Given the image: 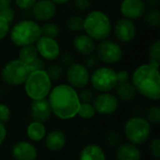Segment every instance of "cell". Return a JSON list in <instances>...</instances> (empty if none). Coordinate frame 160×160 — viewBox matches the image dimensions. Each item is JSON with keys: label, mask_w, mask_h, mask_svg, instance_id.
<instances>
[{"label": "cell", "mask_w": 160, "mask_h": 160, "mask_svg": "<svg viewBox=\"0 0 160 160\" xmlns=\"http://www.w3.org/2000/svg\"><path fill=\"white\" fill-rule=\"evenodd\" d=\"M150 152L158 159L160 158V141L158 138L154 139L150 143Z\"/></svg>", "instance_id": "cell-38"}, {"label": "cell", "mask_w": 160, "mask_h": 160, "mask_svg": "<svg viewBox=\"0 0 160 160\" xmlns=\"http://www.w3.org/2000/svg\"><path fill=\"white\" fill-rule=\"evenodd\" d=\"M31 8L34 18L38 22H48L56 13V5L52 0H38Z\"/></svg>", "instance_id": "cell-13"}, {"label": "cell", "mask_w": 160, "mask_h": 160, "mask_svg": "<svg viewBox=\"0 0 160 160\" xmlns=\"http://www.w3.org/2000/svg\"><path fill=\"white\" fill-rule=\"evenodd\" d=\"M48 101L52 112L62 120L74 118L81 104L76 89L69 84H59L52 88Z\"/></svg>", "instance_id": "cell-1"}, {"label": "cell", "mask_w": 160, "mask_h": 160, "mask_svg": "<svg viewBox=\"0 0 160 160\" xmlns=\"http://www.w3.org/2000/svg\"><path fill=\"white\" fill-rule=\"evenodd\" d=\"M80 101L81 102H84V103H93L95 98H96V94L95 92L90 89V88H82L81 92L78 94Z\"/></svg>", "instance_id": "cell-33"}, {"label": "cell", "mask_w": 160, "mask_h": 160, "mask_svg": "<svg viewBox=\"0 0 160 160\" xmlns=\"http://www.w3.org/2000/svg\"><path fill=\"white\" fill-rule=\"evenodd\" d=\"M145 5L150 7V8H156V7L158 6L159 0H143Z\"/></svg>", "instance_id": "cell-46"}, {"label": "cell", "mask_w": 160, "mask_h": 160, "mask_svg": "<svg viewBox=\"0 0 160 160\" xmlns=\"http://www.w3.org/2000/svg\"><path fill=\"white\" fill-rule=\"evenodd\" d=\"M79 160H107L100 146L98 144H88L80 153Z\"/></svg>", "instance_id": "cell-21"}, {"label": "cell", "mask_w": 160, "mask_h": 160, "mask_svg": "<svg viewBox=\"0 0 160 160\" xmlns=\"http://www.w3.org/2000/svg\"><path fill=\"white\" fill-rule=\"evenodd\" d=\"M158 67L150 63L139 66L132 74V84L142 96L151 99H160V75Z\"/></svg>", "instance_id": "cell-2"}, {"label": "cell", "mask_w": 160, "mask_h": 160, "mask_svg": "<svg viewBox=\"0 0 160 160\" xmlns=\"http://www.w3.org/2000/svg\"><path fill=\"white\" fill-rule=\"evenodd\" d=\"M92 104L96 112L103 115H110L116 112L119 101L116 96L109 92H105L96 96Z\"/></svg>", "instance_id": "cell-11"}, {"label": "cell", "mask_w": 160, "mask_h": 160, "mask_svg": "<svg viewBox=\"0 0 160 160\" xmlns=\"http://www.w3.org/2000/svg\"><path fill=\"white\" fill-rule=\"evenodd\" d=\"M96 43L95 40L87 36L86 34H81L74 38L73 39V47L74 49L82 55H89L95 52L96 51Z\"/></svg>", "instance_id": "cell-18"}, {"label": "cell", "mask_w": 160, "mask_h": 160, "mask_svg": "<svg viewBox=\"0 0 160 160\" xmlns=\"http://www.w3.org/2000/svg\"><path fill=\"white\" fill-rule=\"evenodd\" d=\"M24 90L32 100L46 98L52 90V81L46 70L41 69L30 72L24 82Z\"/></svg>", "instance_id": "cell-5"}, {"label": "cell", "mask_w": 160, "mask_h": 160, "mask_svg": "<svg viewBox=\"0 0 160 160\" xmlns=\"http://www.w3.org/2000/svg\"><path fill=\"white\" fill-rule=\"evenodd\" d=\"M96 54L100 62L106 64L118 63L123 57V49L115 41L111 39L101 40L100 43L96 46Z\"/></svg>", "instance_id": "cell-9"}, {"label": "cell", "mask_w": 160, "mask_h": 160, "mask_svg": "<svg viewBox=\"0 0 160 160\" xmlns=\"http://www.w3.org/2000/svg\"><path fill=\"white\" fill-rule=\"evenodd\" d=\"M28 138L33 142H39L46 136V128L43 123L33 121L31 122L26 129Z\"/></svg>", "instance_id": "cell-23"}, {"label": "cell", "mask_w": 160, "mask_h": 160, "mask_svg": "<svg viewBox=\"0 0 160 160\" xmlns=\"http://www.w3.org/2000/svg\"><path fill=\"white\" fill-rule=\"evenodd\" d=\"M55 5L57 4V5H64V4H67V3H68L70 0H52Z\"/></svg>", "instance_id": "cell-47"}, {"label": "cell", "mask_w": 160, "mask_h": 160, "mask_svg": "<svg viewBox=\"0 0 160 160\" xmlns=\"http://www.w3.org/2000/svg\"><path fill=\"white\" fill-rule=\"evenodd\" d=\"M45 70H46L48 76L50 77L51 81L60 80L64 76V73H65L64 67L59 64H52V65L49 66V68Z\"/></svg>", "instance_id": "cell-30"}, {"label": "cell", "mask_w": 160, "mask_h": 160, "mask_svg": "<svg viewBox=\"0 0 160 160\" xmlns=\"http://www.w3.org/2000/svg\"><path fill=\"white\" fill-rule=\"evenodd\" d=\"M30 73L26 64L19 59H14L7 63L1 70V78L8 85L17 86L23 84Z\"/></svg>", "instance_id": "cell-7"}, {"label": "cell", "mask_w": 160, "mask_h": 160, "mask_svg": "<svg viewBox=\"0 0 160 160\" xmlns=\"http://www.w3.org/2000/svg\"><path fill=\"white\" fill-rule=\"evenodd\" d=\"M7 136V129L3 123H0V145L3 143Z\"/></svg>", "instance_id": "cell-44"}, {"label": "cell", "mask_w": 160, "mask_h": 160, "mask_svg": "<svg viewBox=\"0 0 160 160\" xmlns=\"http://www.w3.org/2000/svg\"><path fill=\"white\" fill-rule=\"evenodd\" d=\"M141 157L140 149L133 143H122L116 148L115 158L117 160H141Z\"/></svg>", "instance_id": "cell-20"}, {"label": "cell", "mask_w": 160, "mask_h": 160, "mask_svg": "<svg viewBox=\"0 0 160 160\" xmlns=\"http://www.w3.org/2000/svg\"><path fill=\"white\" fill-rule=\"evenodd\" d=\"M148 59L149 63L158 67L160 66V40H155L148 48Z\"/></svg>", "instance_id": "cell-26"}, {"label": "cell", "mask_w": 160, "mask_h": 160, "mask_svg": "<svg viewBox=\"0 0 160 160\" xmlns=\"http://www.w3.org/2000/svg\"><path fill=\"white\" fill-rule=\"evenodd\" d=\"M10 110L9 108L3 103H0V123H6L10 118Z\"/></svg>", "instance_id": "cell-37"}, {"label": "cell", "mask_w": 160, "mask_h": 160, "mask_svg": "<svg viewBox=\"0 0 160 160\" xmlns=\"http://www.w3.org/2000/svg\"><path fill=\"white\" fill-rule=\"evenodd\" d=\"M12 4V0H0V10L10 8Z\"/></svg>", "instance_id": "cell-45"}, {"label": "cell", "mask_w": 160, "mask_h": 160, "mask_svg": "<svg viewBox=\"0 0 160 160\" xmlns=\"http://www.w3.org/2000/svg\"><path fill=\"white\" fill-rule=\"evenodd\" d=\"M66 26L68 31L73 33H79L83 30V18L79 15H73L69 17L66 22Z\"/></svg>", "instance_id": "cell-27"}, {"label": "cell", "mask_w": 160, "mask_h": 160, "mask_svg": "<svg viewBox=\"0 0 160 160\" xmlns=\"http://www.w3.org/2000/svg\"><path fill=\"white\" fill-rule=\"evenodd\" d=\"M29 70L30 72L32 71H36V70H41V69H45V63L43 58H41L40 56H38L35 61H33L31 64L28 65Z\"/></svg>", "instance_id": "cell-36"}, {"label": "cell", "mask_w": 160, "mask_h": 160, "mask_svg": "<svg viewBox=\"0 0 160 160\" xmlns=\"http://www.w3.org/2000/svg\"><path fill=\"white\" fill-rule=\"evenodd\" d=\"M99 64H100V60L95 53L86 55L83 62V65L85 66V68H87V69H96L97 68H98Z\"/></svg>", "instance_id": "cell-34"}, {"label": "cell", "mask_w": 160, "mask_h": 160, "mask_svg": "<svg viewBox=\"0 0 160 160\" xmlns=\"http://www.w3.org/2000/svg\"><path fill=\"white\" fill-rule=\"evenodd\" d=\"M114 35L122 42H129L136 36V26L131 20L122 18L118 20L113 27Z\"/></svg>", "instance_id": "cell-15"}, {"label": "cell", "mask_w": 160, "mask_h": 160, "mask_svg": "<svg viewBox=\"0 0 160 160\" xmlns=\"http://www.w3.org/2000/svg\"><path fill=\"white\" fill-rule=\"evenodd\" d=\"M151 125L145 118L136 116L128 119L125 125V134L130 143L142 144L149 138Z\"/></svg>", "instance_id": "cell-6"}, {"label": "cell", "mask_w": 160, "mask_h": 160, "mask_svg": "<svg viewBox=\"0 0 160 160\" xmlns=\"http://www.w3.org/2000/svg\"><path fill=\"white\" fill-rule=\"evenodd\" d=\"M90 82L95 90L100 93L110 92L118 83L116 71L108 67H98L90 75Z\"/></svg>", "instance_id": "cell-8"}, {"label": "cell", "mask_w": 160, "mask_h": 160, "mask_svg": "<svg viewBox=\"0 0 160 160\" xmlns=\"http://www.w3.org/2000/svg\"><path fill=\"white\" fill-rule=\"evenodd\" d=\"M41 37L40 25L32 20H22L10 30V39L17 47L32 45Z\"/></svg>", "instance_id": "cell-4"}, {"label": "cell", "mask_w": 160, "mask_h": 160, "mask_svg": "<svg viewBox=\"0 0 160 160\" xmlns=\"http://www.w3.org/2000/svg\"><path fill=\"white\" fill-rule=\"evenodd\" d=\"M115 92H116V98H120L121 100L125 102L132 101L136 95L137 91L132 83L126 82H118L115 86Z\"/></svg>", "instance_id": "cell-22"}, {"label": "cell", "mask_w": 160, "mask_h": 160, "mask_svg": "<svg viewBox=\"0 0 160 160\" xmlns=\"http://www.w3.org/2000/svg\"><path fill=\"white\" fill-rule=\"evenodd\" d=\"M14 1H15V4L18 6V8H20L21 9L26 10V9L31 8L38 0H14Z\"/></svg>", "instance_id": "cell-42"}, {"label": "cell", "mask_w": 160, "mask_h": 160, "mask_svg": "<svg viewBox=\"0 0 160 160\" xmlns=\"http://www.w3.org/2000/svg\"><path fill=\"white\" fill-rule=\"evenodd\" d=\"M38 52L37 50L36 45H26L23 47H21L20 52H19V60L26 64L27 66L31 64L33 61H35L38 57Z\"/></svg>", "instance_id": "cell-24"}, {"label": "cell", "mask_w": 160, "mask_h": 160, "mask_svg": "<svg viewBox=\"0 0 160 160\" xmlns=\"http://www.w3.org/2000/svg\"><path fill=\"white\" fill-rule=\"evenodd\" d=\"M144 118L151 125H158L160 123V108L159 106H151L144 112Z\"/></svg>", "instance_id": "cell-29"}, {"label": "cell", "mask_w": 160, "mask_h": 160, "mask_svg": "<svg viewBox=\"0 0 160 160\" xmlns=\"http://www.w3.org/2000/svg\"><path fill=\"white\" fill-rule=\"evenodd\" d=\"M66 76L69 85L75 89L84 88L90 82L89 69L83 64L74 63L69 66L67 69Z\"/></svg>", "instance_id": "cell-10"}, {"label": "cell", "mask_w": 160, "mask_h": 160, "mask_svg": "<svg viewBox=\"0 0 160 160\" xmlns=\"http://www.w3.org/2000/svg\"><path fill=\"white\" fill-rule=\"evenodd\" d=\"M59 61H60V64L63 66V67H69L71 65H73L75 63V58L73 56L72 53L68 52H65L63 53H60L59 54Z\"/></svg>", "instance_id": "cell-35"}, {"label": "cell", "mask_w": 160, "mask_h": 160, "mask_svg": "<svg viewBox=\"0 0 160 160\" xmlns=\"http://www.w3.org/2000/svg\"><path fill=\"white\" fill-rule=\"evenodd\" d=\"M36 47L38 55L45 60H55L61 53L60 46L55 38L41 36L36 42Z\"/></svg>", "instance_id": "cell-12"}, {"label": "cell", "mask_w": 160, "mask_h": 160, "mask_svg": "<svg viewBox=\"0 0 160 160\" xmlns=\"http://www.w3.org/2000/svg\"><path fill=\"white\" fill-rule=\"evenodd\" d=\"M116 77L118 82H126L129 80V73L127 70H120L116 72Z\"/></svg>", "instance_id": "cell-43"}, {"label": "cell", "mask_w": 160, "mask_h": 160, "mask_svg": "<svg viewBox=\"0 0 160 160\" xmlns=\"http://www.w3.org/2000/svg\"><path fill=\"white\" fill-rule=\"evenodd\" d=\"M9 22L0 16V40L4 39L9 32Z\"/></svg>", "instance_id": "cell-39"}, {"label": "cell", "mask_w": 160, "mask_h": 160, "mask_svg": "<svg viewBox=\"0 0 160 160\" xmlns=\"http://www.w3.org/2000/svg\"><path fill=\"white\" fill-rule=\"evenodd\" d=\"M40 32L43 37L56 38L60 34V28L54 22H45L40 26Z\"/></svg>", "instance_id": "cell-28"}, {"label": "cell", "mask_w": 160, "mask_h": 160, "mask_svg": "<svg viewBox=\"0 0 160 160\" xmlns=\"http://www.w3.org/2000/svg\"><path fill=\"white\" fill-rule=\"evenodd\" d=\"M11 153L15 160H36L38 156L36 147L25 141L16 142L12 147Z\"/></svg>", "instance_id": "cell-17"}, {"label": "cell", "mask_w": 160, "mask_h": 160, "mask_svg": "<svg viewBox=\"0 0 160 160\" xmlns=\"http://www.w3.org/2000/svg\"><path fill=\"white\" fill-rule=\"evenodd\" d=\"M0 16L3 17L5 20H7L10 23L14 20V18H15V12L12 9V8L10 7V8H8L0 10Z\"/></svg>", "instance_id": "cell-41"}, {"label": "cell", "mask_w": 160, "mask_h": 160, "mask_svg": "<svg viewBox=\"0 0 160 160\" xmlns=\"http://www.w3.org/2000/svg\"><path fill=\"white\" fill-rule=\"evenodd\" d=\"M83 30L94 40L107 39L112 32V22L107 14L100 10L89 12L83 19Z\"/></svg>", "instance_id": "cell-3"}, {"label": "cell", "mask_w": 160, "mask_h": 160, "mask_svg": "<svg viewBox=\"0 0 160 160\" xmlns=\"http://www.w3.org/2000/svg\"><path fill=\"white\" fill-rule=\"evenodd\" d=\"M66 135L60 129H54L45 136V145L52 152L60 151L66 144Z\"/></svg>", "instance_id": "cell-19"}, {"label": "cell", "mask_w": 160, "mask_h": 160, "mask_svg": "<svg viewBox=\"0 0 160 160\" xmlns=\"http://www.w3.org/2000/svg\"><path fill=\"white\" fill-rule=\"evenodd\" d=\"M143 19L148 26L152 28H158L160 25L159 10L157 8H150L148 10H145L143 14Z\"/></svg>", "instance_id": "cell-25"}, {"label": "cell", "mask_w": 160, "mask_h": 160, "mask_svg": "<svg viewBox=\"0 0 160 160\" xmlns=\"http://www.w3.org/2000/svg\"><path fill=\"white\" fill-rule=\"evenodd\" d=\"M146 10V5L143 0H123L120 6V11L124 18L136 20L143 16Z\"/></svg>", "instance_id": "cell-14"}, {"label": "cell", "mask_w": 160, "mask_h": 160, "mask_svg": "<svg viewBox=\"0 0 160 160\" xmlns=\"http://www.w3.org/2000/svg\"><path fill=\"white\" fill-rule=\"evenodd\" d=\"M77 114L83 119H91L95 116L96 111L92 103L81 102Z\"/></svg>", "instance_id": "cell-31"}, {"label": "cell", "mask_w": 160, "mask_h": 160, "mask_svg": "<svg viewBox=\"0 0 160 160\" xmlns=\"http://www.w3.org/2000/svg\"><path fill=\"white\" fill-rule=\"evenodd\" d=\"M52 109L48 99H35L30 105V114L34 121L44 123L48 121L52 115Z\"/></svg>", "instance_id": "cell-16"}, {"label": "cell", "mask_w": 160, "mask_h": 160, "mask_svg": "<svg viewBox=\"0 0 160 160\" xmlns=\"http://www.w3.org/2000/svg\"><path fill=\"white\" fill-rule=\"evenodd\" d=\"M105 142L112 148H117L120 144L123 143L121 135L118 132L113 131V130L107 133L106 138H105Z\"/></svg>", "instance_id": "cell-32"}, {"label": "cell", "mask_w": 160, "mask_h": 160, "mask_svg": "<svg viewBox=\"0 0 160 160\" xmlns=\"http://www.w3.org/2000/svg\"><path fill=\"white\" fill-rule=\"evenodd\" d=\"M73 6L82 11L87 10L91 7V1L90 0H73Z\"/></svg>", "instance_id": "cell-40"}]
</instances>
